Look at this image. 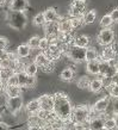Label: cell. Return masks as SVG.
<instances>
[{"label": "cell", "mask_w": 118, "mask_h": 130, "mask_svg": "<svg viewBox=\"0 0 118 130\" xmlns=\"http://www.w3.org/2000/svg\"><path fill=\"white\" fill-rule=\"evenodd\" d=\"M24 72H25L28 75H35L36 76L37 72H38V66H37L35 62L26 63V64H25V67H24Z\"/></svg>", "instance_id": "24"}, {"label": "cell", "mask_w": 118, "mask_h": 130, "mask_svg": "<svg viewBox=\"0 0 118 130\" xmlns=\"http://www.w3.org/2000/svg\"><path fill=\"white\" fill-rule=\"evenodd\" d=\"M90 37L86 35H79L74 38V45L81 48H88L90 45Z\"/></svg>", "instance_id": "19"}, {"label": "cell", "mask_w": 118, "mask_h": 130, "mask_svg": "<svg viewBox=\"0 0 118 130\" xmlns=\"http://www.w3.org/2000/svg\"><path fill=\"white\" fill-rule=\"evenodd\" d=\"M107 90H109V93L112 98H118V85L111 84L110 86L107 87Z\"/></svg>", "instance_id": "40"}, {"label": "cell", "mask_w": 118, "mask_h": 130, "mask_svg": "<svg viewBox=\"0 0 118 130\" xmlns=\"http://www.w3.org/2000/svg\"><path fill=\"white\" fill-rule=\"evenodd\" d=\"M91 110L87 105H80L73 109L71 121L73 123H87L90 119Z\"/></svg>", "instance_id": "3"}, {"label": "cell", "mask_w": 118, "mask_h": 130, "mask_svg": "<svg viewBox=\"0 0 118 130\" xmlns=\"http://www.w3.org/2000/svg\"><path fill=\"white\" fill-rule=\"evenodd\" d=\"M111 81H112V84H114V85H118V72L111 78Z\"/></svg>", "instance_id": "50"}, {"label": "cell", "mask_w": 118, "mask_h": 130, "mask_svg": "<svg viewBox=\"0 0 118 130\" xmlns=\"http://www.w3.org/2000/svg\"><path fill=\"white\" fill-rule=\"evenodd\" d=\"M86 10V0H73L69 8V16L72 18H81L83 17Z\"/></svg>", "instance_id": "4"}, {"label": "cell", "mask_w": 118, "mask_h": 130, "mask_svg": "<svg viewBox=\"0 0 118 130\" xmlns=\"http://www.w3.org/2000/svg\"><path fill=\"white\" fill-rule=\"evenodd\" d=\"M85 60H86V62L98 60V51L94 48H86V59Z\"/></svg>", "instance_id": "26"}, {"label": "cell", "mask_w": 118, "mask_h": 130, "mask_svg": "<svg viewBox=\"0 0 118 130\" xmlns=\"http://www.w3.org/2000/svg\"><path fill=\"white\" fill-rule=\"evenodd\" d=\"M95 18H97V12L94 11V10H91V11H88L87 13H85L82 17L83 19V24H92L94 23Z\"/></svg>", "instance_id": "25"}, {"label": "cell", "mask_w": 118, "mask_h": 130, "mask_svg": "<svg viewBox=\"0 0 118 130\" xmlns=\"http://www.w3.org/2000/svg\"><path fill=\"white\" fill-rule=\"evenodd\" d=\"M90 84H91V80L88 79V76H81V78L78 80L76 85H78L79 88H81V90H86V88L90 87Z\"/></svg>", "instance_id": "29"}, {"label": "cell", "mask_w": 118, "mask_h": 130, "mask_svg": "<svg viewBox=\"0 0 118 130\" xmlns=\"http://www.w3.org/2000/svg\"><path fill=\"white\" fill-rule=\"evenodd\" d=\"M73 130H90L88 123H73Z\"/></svg>", "instance_id": "46"}, {"label": "cell", "mask_w": 118, "mask_h": 130, "mask_svg": "<svg viewBox=\"0 0 118 130\" xmlns=\"http://www.w3.org/2000/svg\"><path fill=\"white\" fill-rule=\"evenodd\" d=\"M5 85H7V86H19V81H18V75H17V73L11 75V76L5 81Z\"/></svg>", "instance_id": "34"}, {"label": "cell", "mask_w": 118, "mask_h": 130, "mask_svg": "<svg viewBox=\"0 0 118 130\" xmlns=\"http://www.w3.org/2000/svg\"><path fill=\"white\" fill-rule=\"evenodd\" d=\"M110 17L112 18L113 22H118V8H114L113 11L110 13Z\"/></svg>", "instance_id": "49"}, {"label": "cell", "mask_w": 118, "mask_h": 130, "mask_svg": "<svg viewBox=\"0 0 118 130\" xmlns=\"http://www.w3.org/2000/svg\"><path fill=\"white\" fill-rule=\"evenodd\" d=\"M59 28L60 32H72L73 28H72V23H71V18L68 19H62L61 22H59Z\"/></svg>", "instance_id": "22"}, {"label": "cell", "mask_w": 118, "mask_h": 130, "mask_svg": "<svg viewBox=\"0 0 118 130\" xmlns=\"http://www.w3.org/2000/svg\"><path fill=\"white\" fill-rule=\"evenodd\" d=\"M113 23V20L112 18L110 17V14H105V16H103V18L100 19V26L102 28H110L111 25Z\"/></svg>", "instance_id": "31"}, {"label": "cell", "mask_w": 118, "mask_h": 130, "mask_svg": "<svg viewBox=\"0 0 118 130\" xmlns=\"http://www.w3.org/2000/svg\"><path fill=\"white\" fill-rule=\"evenodd\" d=\"M104 126H105V130H113V129H116V123H114L113 117H112V118L105 119V122H104Z\"/></svg>", "instance_id": "39"}, {"label": "cell", "mask_w": 118, "mask_h": 130, "mask_svg": "<svg viewBox=\"0 0 118 130\" xmlns=\"http://www.w3.org/2000/svg\"><path fill=\"white\" fill-rule=\"evenodd\" d=\"M7 24L14 30H23L26 26L28 18L24 12H17V11H10L6 16Z\"/></svg>", "instance_id": "2"}, {"label": "cell", "mask_w": 118, "mask_h": 130, "mask_svg": "<svg viewBox=\"0 0 118 130\" xmlns=\"http://www.w3.org/2000/svg\"><path fill=\"white\" fill-rule=\"evenodd\" d=\"M4 93L7 98H14V97H20L22 95V87L20 86H7L5 85Z\"/></svg>", "instance_id": "15"}, {"label": "cell", "mask_w": 118, "mask_h": 130, "mask_svg": "<svg viewBox=\"0 0 118 130\" xmlns=\"http://www.w3.org/2000/svg\"><path fill=\"white\" fill-rule=\"evenodd\" d=\"M117 57V53H116V49L113 47H110V45H107L103 49L102 51V60L103 61H112Z\"/></svg>", "instance_id": "13"}, {"label": "cell", "mask_w": 118, "mask_h": 130, "mask_svg": "<svg viewBox=\"0 0 118 130\" xmlns=\"http://www.w3.org/2000/svg\"><path fill=\"white\" fill-rule=\"evenodd\" d=\"M54 68H55L54 62H53V61H48V62L45 63V64H44L41 69H42L43 72H45V73H51V72L54 71Z\"/></svg>", "instance_id": "44"}, {"label": "cell", "mask_w": 118, "mask_h": 130, "mask_svg": "<svg viewBox=\"0 0 118 130\" xmlns=\"http://www.w3.org/2000/svg\"><path fill=\"white\" fill-rule=\"evenodd\" d=\"M42 53L47 56V59L49 61H53V62L57 61L63 54L62 49H61V45H53V44H50L47 50L42 51Z\"/></svg>", "instance_id": "8"}, {"label": "cell", "mask_w": 118, "mask_h": 130, "mask_svg": "<svg viewBox=\"0 0 118 130\" xmlns=\"http://www.w3.org/2000/svg\"><path fill=\"white\" fill-rule=\"evenodd\" d=\"M6 107L11 113L16 115L18 113L22 107H23V98L20 97H14V98H7L6 99Z\"/></svg>", "instance_id": "7"}, {"label": "cell", "mask_w": 118, "mask_h": 130, "mask_svg": "<svg viewBox=\"0 0 118 130\" xmlns=\"http://www.w3.org/2000/svg\"><path fill=\"white\" fill-rule=\"evenodd\" d=\"M44 14V18H45V23H49V22H56L59 19V14H57V11L55 8H48L45 11L43 12Z\"/></svg>", "instance_id": "20"}, {"label": "cell", "mask_w": 118, "mask_h": 130, "mask_svg": "<svg viewBox=\"0 0 118 130\" xmlns=\"http://www.w3.org/2000/svg\"><path fill=\"white\" fill-rule=\"evenodd\" d=\"M31 48L29 47L28 43H24V44H20L19 47L17 48V55H18V57L19 59H26V57H29V55L31 54Z\"/></svg>", "instance_id": "16"}, {"label": "cell", "mask_w": 118, "mask_h": 130, "mask_svg": "<svg viewBox=\"0 0 118 130\" xmlns=\"http://www.w3.org/2000/svg\"><path fill=\"white\" fill-rule=\"evenodd\" d=\"M53 130H64V129H63V128H54Z\"/></svg>", "instance_id": "57"}, {"label": "cell", "mask_w": 118, "mask_h": 130, "mask_svg": "<svg viewBox=\"0 0 118 130\" xmlns=\"http://www.w3.org/2000/svg\"><path fill=\"white\" fill-rule=\"evenodd\" d=\"M104 87V84H103V80L102 79H93L91 80V84H90V91L93 92V93H97L99 91H102V88Z\"/></svg>", "instance_id": "21"}, {"label": "cell", "mask_w": 118, "mask_h": 130, "mask_svg": "<svg viewBox=\"0 0 118 130\" xmlns=\"http://www.w3.org/2000/svg\"><path fill=\"white\" fill-rule=\"evenodd\" d=\"M28 122H29V125L30 126H32V125L41 126V124H42V121L37 117V115H30L28 118Z\"/></svg>", "instance_id": "35"}, {"label": "cell", "mask_w": 118, "mask_h": 130, "mask_svg": "<svg viewBox=\"0 0 118 130\" xmlns=\"http://www.w3.org/2000/svg\"><path fill=\"white\" fill-rule=\"evenodd\" d=\"M44 26V34H45V37L48 38H54V37H57L60 32V28H59V22H49V23H45L43 25Z\"/></svg>", "instance_id": "9"}, {"label": "cell", "mask_w": 118, "mask_h": 130, "mask_svg": "<svg viewBox=\"0 0 118 130\" xmlns=\"http://www.w3.org/2000/svg\"><path fill=\"white\" fill-rule=\"evenodd\" d=\"M71 23H72V28L74 30V29H78L82 25L83 19H82V17L81 18H71Z\"/></svg>", "instance_id": "41"}, {"label": "cell", "mask_w": 118, "mask_h": 130, "mask_svg": "<svg viewBox=\"0 0 118 130\" xmlns=\"http://www.w3.org/2000/svg\"><path fill=\"white\" fill-rule=\"evenodd\" d=\"M0 122H1V116H0Z\"/></svg>", "instance_id": "59"}, {"label": "cell", "mask_w": 118, "mask_h": 130, "mask_svg": "<svg viewBox=\"0 0 118 130\" xmlns=\"http://www.w3.org/2000/svg\"><path fill=\"white\" fill-rule=\"evenodd\" d=\"M117 23H118V22H117Z\"/></svg>", "instance_id": "61"}, {"label": "cell", "mask_w": 118, "mask_h": 130, "mask_svg": "<svg viewBox=\"0 0 118 130\" xmlns=\"http://www.w3.org/2000/svg\"><path fill=\"white\" fill-rule=\"evenodd\" d=\"M36 76L35 75H28V80H26V85L25 87H28V88H32V87L36 86Z\"/></svg>", "instance_id": "45"}, {"label": "cell", "mask_w": 118, "mask_h": 130, "mask_svg": "<svg viewBox=\"0 0 118 130\" xmlns=\"http://www.w3.org/2000/svg\"><path fill=\"white\" fill-rule=\"evenodd\" d=\"M114 66L117 67V69H118V59L116 57V60H114Z\"/></svg>", "instance_id": "55"}, {"label": "cell", "mask_w": 118, "mask_h": 130, "mask_svg": "<svg viewBox=\"0 0 118 130\" xmlns=\"http://www.w3.org/2000/svg\"><path fill=\"white\" fill-rule=\"evenodd\" d=\"M29 6V0H11L10 1V11L17 12H25V10Z\"/></svg>", "instance_id": "11"}, {"label": "cell", "mask_w": 118, "mask_h": 130, "mask_svg": "<svg viewBox=\"0 0 118 130\" xmlns=\"http://www.w3.org/2000/svg\"><path fill=\"white\" fill-rule=\"evenodd\" d=\"M49 60L47 59V56L44 55L43 53H41V54H38V55H36V57H35V61L33 62L38 66V68H42L45 64V63L48 62Z\"/></svg>", "instance_id": "28"}, {"label": "cell", "mask_w": 118, "mask_h": 130, "mask_svg": "<svg viewBox=\"0 0 118 130\" xmlns=\"http://www.w3.org/2000/svg\"><path fill=\"white\" fill-rule=\"evenodd\" d=\"M28 130H41L39 126H36V125H32V126H29Z\"/></svg>", "instance_id": "54"}, {"label": "cell", "mask_w": 118, "mask_h": 130, "mask_svg": "<svg viewBox=\"0 0 118 130\" xmlns=\"http://www.w3.org/2000/svg\"><path fill=\"white\" fill-rule=\"evenodd\" d=\"M16 73L14 72V69L13 68H1V74H0V79L3 80V81H6V80L11 76V75H13Z\"/></svg>", "instance_id": "27"}, {"label": "cell", "mask_w": 118, "mask_h": 130, "mask_svg": "<svg viewBox=\"0 0 118 130\" xmlns=\"http://www.w3.org/2000/svg\"><path fill=\"white\" fill-rule=\"evenodd\" d=\"M17 75H18V81H19V86L23 88V87H25V85H26V80H28V74L25 73L24 71H20L17 73Z\"/></svg>", "instance_id": "33"}, {"label": "cell", "mask_w": 118, "mask_h": 130, "mask_svg": "<svg viewBox=\"0 0 118 130\" xmlns=\"http://www.w3.org/2000/svg\"><path fill=\"white\" fill-rule=\"evenodd\" d=\"M0 69H1V59H0Z\"/></svg>", "instance_id": "58"}, {"label": "cell", "mask_w": 118, "mask_h": 130, "mask_svg": "<svg viewBox=\"0 0 118 130\" xmlns=\"http://www.w3.org/2000/svg\"><path fill=\"white\" fill-rule=\"evenodd\" d=\"M67 55L71 60H73L74 62H82L86 61V48L76 47V45H72L69 47L67 51Z\"/></svg>", "instance_id": "5"}, {"label": "cell", "mask_w": 118, "mask_h": 130, "mask_svg": "<svg viewBox=\"0 0 118 130\" xmlns=\"http://www.w3.org/2000/svg\"><path fill=\"white\" fill-rule=\"evenodd\" d=\"M41 109L47 111H53L54 110V97L50 94H43L38 98Z\"/></svg>", "instance_id": "10"}, {"label": "cell", "mask_w": 118, "mask_h": 130, "mask_svg": "<svg viewBox=\"0 0 118 130\" xmlns=\"http://www.w3.org/2000/svg\"><path fill=\"white\" fill-rule=\"evenodd\" d=\"M112 111L118 113V98H112Z\"/></svg>", "instance_id": "48"}, {"label": "cell", "mask_w": 118, "mask_h": 130, "mask_svg": "<svg viewBox=\"0 0 118 130\" xmlns=\"http://www.w3.org/2000/svg\"><path fill=\"white\" fill-rule=\"evenodd\" d=\"M54 97V112L62 122L71 121L73 106L68 98V95L63 92H57L53 95Z\"/></svg>", "instance_id": "1"}, {"label": "cell", "mask_w": 118, "mask_h": 130, "mask_svg": "<svg viewBox=\"0 0 118 130\" xmlns=\"http://www.w3.org/2000/svg\"><path fill=\"white\" fill-rule=\"evenodd\" d=\"M118 72V69H117V67H116V66H114V64H111L110 63V68H109V69H107V72H106V74L104 75V78H112V76H113L114 74H116V73H117Z\"/></svg>", "instance_id": "43"}, {"label": "cell", "mask_w": 118, "mask_h": 130, "mask_svg": "<svg viewBox=\"0 0 118 130\" xmlns=\"http://www.w3.org/2000/svg\"><path fill=\"white\" fill-rule=\"evenodd\" d=\"M4 59H7L8 61H11V62H16L19 57H18V55H17V53H13V51H6V53H5Z\"/></svg>", "instance_id": "42"}, {"label": "cell", "mask_w": 118, "mask_h": 130, "mask_svg": "<svg viewBox=\"0 0 118 130\" xmlns=\"http://www.w3.org/2000/svg\"><path fill=\"white\" fill-rule=\"evenodd\" d=\"M74 71L72 69V68H64L62 72H61V74H60V78L63 80V81H72L73 78H74Z\"/></svg>", "instance_id": "23"}, {"label": "cell", "mask_w": 118, "mask_h": 130, "mask_svg": "<svg viewBox=\"0 0 118 130\" xmlns=\"http://www.w3.org/2000/svg\"><path fill=\"white\" fill-rule=\"evenodd\" d=\"M5 3H6V0H0V6H1V5H4Z\"/></svg>", "instance_id": "56"}, {"label": "cell", "mask_w": 118, "mask_h": 130, "mask_svg": "<svg viewBox=\"0 0 118 130\" xmlns=\"http://www.w3.org/2000/svg\"><path fill=\"white\" fill-rule=\"evenodd\" d=\"M0 74H1V69H0Z\"/></svg>", "instance_id": "60"}, {"label": "cell", "mask_w": 118, "mask_h": 130, "mask_svg": "<svg viewBox=\"0 0 118 130\" xmlns=\"http://www.w3.org/2000/svg\"><path fill=\"white\" fill-rule=\"evenodd\" d=\"M44 24H45V18H44L43 12L37 13L33 17V25H36V26H43Z\"/></svg>", "instance_id": "30"}, {"label": "cell", "mask_w": 118, "mask_h": 130, "mask_svg": "<svg viewBox=\"0 0 118 130\" xmlns=\"http://www.w3.org/2000/svg\"><path fill=\"white\" fill-rule=\"evenodd\" d=\"M110 105V100L107 98H102L97 100V102L93 104L92 106V110L94 112H98V113H102V112H105L107 110V107Z\"/></svg>", "instance_id": "12"}, {"label": "cell", "mask_w": 118, "mask_h": 130, "mask_svg": "<svg viewBox=\"0 0 118 130\" xmlns=\"http://www.w3.org/2000/svg\"><path fill=\"white\" fill-rule=\"evenodd\" d=\"M8 47V40L6 38V37H0V50L1 51H6V49H7Z\"/></svg>", "instance_id": "47"}, {"label": "cell", "mask_w": 118, "mask_h": 130, "mask_svg": "<svg viewBox=\"0 0 118 130\" xmlns=\"http://www.w3.org/2000/svg\"><path fill=\"white\" fill-rule=\"evenodd\" d=\"M113 41H114V31L112 29L105 28L99 32L98 43L100 44V45H104V47L111 45V44L113 43Z\"/></svg>", "instance_id": "6"}, {"label": "cell", "mask_w": 118, "mask_h": 130, "mask_svg": "<svg viewBox=\"0 0 118 130\" xmlns=\"http://www.w3.org/2000/svg\"><path fill=\"white\" fill-rule=\"evenodd\" d=\"M113 119H114V123H116V128L118 129V113H114Z\"/></svg>", "instance_id": "53"}, {"label": "cell", "mask_w": 118, "mask_h": 130, "mask_svg": "<svg viewBox=\"0 0 118 130\" xmlns=\"http://www.w3.org/2000/svg\"><path fill=\"white\" fill-rule=\"evenodd\" d=\"M110 68V62L109 61H100V64H99V74L104 76V75L106 74L107 69Z\"/></svg>", "instance_id": "36"}, {"label": "cell", "mask_w": 118, "mask_h": 130, "mask_svg": "<svg viewBox=\"0 0 118 130\" xmlns=\"http://www.w3.org/2000/svg\"><path fill=\"white\" fill-rule=\"evenodd\" d=\"M25 110L29 115H36L41 110V105H39L38 99H33V100H30V102L26 104L25 106Z\"/></svg>", "instance_id": "17"}, {"label": "cell", "mask_w": 118, "mask_h": 130, "mask_svg": "<svg viewBox=\"0 0 118 130\" xmlns=\"http://www.w3.org/2000/svg\"><path fill=\"white\" fill-rule=\"evenodd\" d=\"M4 88H5V83L1 79H0V94L4 92Z\"/></svg>", "instance_id": "52"}, {"label": "cell", "mask_w": 118, "mask_h": 130, "mask_svg": "<svg viewBox=\"0 0 118 130\" xmlns=\"http://www.w3.org/2000/svg\"><path fill=\"white\" fill-rule=\"evenodd\" d=\"M104 122L105 119L102 117H94V118H90L87 123H88L90 130H105Z\"/></svg>", "instance_id": "14"}, {"label": "cell", "mask_w": 118, "mask_h": 130, "mask_svg": "<svg viewBox=\"0 0 118 130\" xmlns=\"http://www.w3.org/2000/svg\"><path fill=\"white\" fill-rule=\"evenodd\" d=\"M49 45H50V41H49V38H48V37H43V38H41V41H39L38 49H41L42 51H44L49 48Z\"/></svg>", "instance_id": "38"}, {"label": "cell", "mask_w": 118, "mask_h": 130, "mask_svg": "<svg viewBox=\"0 0 118 130\" xmlns=\"http://www.w3.org/2000/svg\"><path fill=\"white\" fill-rule=\"evenodd\" d=\"M99 64L100 61L99 60H93V61H88L86 63V71L92 75H98L99 74Z\"/></svg>", "instance_id": "18"}, {"label": "cell", "mask_w": 118, "mask_h": 130, "mask_svg": "<svg viewBox=\"0 0 118 130\" xmlns=\"http://www.w3.org/2000/svg\"><path fill=\"white\" fill-rule=\"evenodd\" d=\"M53 111H47V110H43V109H41V110L37 112V117H38L42 122H47L48 119H49V117H50V115Z\"/></svg>", "instance_id": "32"}, {"label": "cell", "mask_w": 118, "mask_h": 130, "mask_svg": "<svg viewBox=\"0 0 118 130\" xmlns=\"http://www.w3.org/2000/svg\"><path fill=\"white\" fill-rule=\"evenodd\" d=\"M39 41H41V37H39V36H32L28 42L29 47L31 48V49H38Z\"/></svg>", "instance_id": "37"}, {"label": "cell", "mask_w": 118, "mask_h": 130, "mask_svg": "<svg viewBox=\"0 0 118 130\" xmlns=\"http://www.w3.org/2000/svg\"><path fill=\"white\" fill-rule=\"evenodd\" d=\"M0 130H11V129H10V126H8L6 123L0 122Z\"/></svg>", "instance_id": "51"}]
</instances>
